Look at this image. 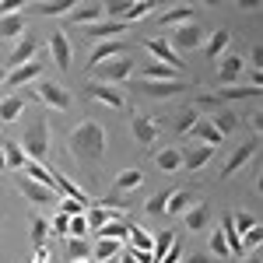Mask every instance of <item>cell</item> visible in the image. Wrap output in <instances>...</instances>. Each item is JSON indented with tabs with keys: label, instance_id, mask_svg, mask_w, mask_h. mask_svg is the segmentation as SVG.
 <instances>
[{
	"label": "cell",
	"instance_id": "obj_1",
	"mask_svg": "<svg viewBox=\"0 0 263 263\" xmlns=\"http://www.w3.org/2000/svg\"><path fill=\"white\" fill-rule=\"evenodd\" d=\"M105 141H109V134H105V126L99 120H81L74 130H70V155L84 165H99L102 155H105Z\"/></svg>",
	"mask_w": 263,
	"mask_h": 263
},
{
	"label": "cell",
	"instance_id": "obj_2",
	"mask_svg": "<svg viewBox=\"0 0 263 263\" xmlns=\"http://www.w3.org/2000/svg\"><path fill=\"white\" fill-rule=\"evenodd\" d=\"M49 137H53L49 123L35 120L28 130H25V137H21V151H25V158H28V162H46V155H49Z\"/></svg>",
	"mask_w": 263,
	"mask_h": 263
},
{
	"label": "cell",
	"instance_id": "obj_3",
	"mask_svg": "<svg viewBox=\"0 0 263 263\" xmlns=\"http://www.w3.org/2000/svg\"><path fill=\"white\" fill-rule=\"evenodd\" d=\"M32 95L42 102V105H49V109H57V112H67L70 105H74V99H70V91L63 88V84L57 81H32Z\"/></svg>",
	"mask_w": 263,
	"mask_h": 263
},
{
	"label": "cell",
	"instance_id": "obj_4",
	"mask_svg": "<svg viewBox=\"0 0 263 263\" xmlns=\"http://www.w3.org/2000/svg\"><path fill=\"white\" fill-rule=\"evenodd\" d=\"M95 74H99V84L105 81V84H120V81H126L130 74H134V57H116V60H105V63H99L95 67Z\"/></svg>",
	"mask_w": 263,
	"mask_h": 263
},
{
	"label": "cell",
	"instance_id": "obj_5",
	"mask_svg": "<svg viewBox=\"0 0 263 263\" xmlns=\"http://www.w3.org/2000/svg\"><path fill=\"white\" fill-rule=\"evenodd\" d=\"M130 134L141 147H147L151 141H158V120H151L147 112H134L130 116Z\"/></svg>",
	"mask_w": 263,
	"mask_h": 263
},
{
	"label": "cell",
	"instance_id": "obj_6",
	"mask_svg": "<svg viewBox=\"0 0 263 263\" xmlns=\"http://www.w3.org/2000/svg\"><path fill=\"white\" fill-rule=\"evenodd\" d=\"M84 95L88 99H95V102H102V105H109V109H126V95H123L120 88H112V84H88L84 88Z\"/></svg>",
	"mask_w": 263,
	"mask_h": 263
},
{
	"label": "cell",
	"instance_id": "obj_7",
	"mask_svg": "<svg viewBox=\"0 0 263 263\" xmlns=\"http://www.w3.org/2000/svg\"><path fill=\"white\" fill-rule=\"evenodd\" d=\"M246 70V60L242 57H235V53H224L221 63H218V74H214V81L221 84V88H228V84H235L239 78H242Z\"/></svg>",
	"mask_w": 263,
	"mask_h": 263
},
{
	"label": "cell",
	"instance_id": "obj_8",
	"mask_svg": "<svg viewBox=\"0 0 263 263\" xmlns=\"http://www.w3.org/2000/svg\"><path fill=\"white\" fill-rule=\"evenodd\" d=\"M144 46H147V53L155 57V63H165V67H172V70L182 74V57H176V49H172L162 35H158V39H147Z\"/></svg>",
	"mask_w": 263,
	"mask_h": 263
},
{
	"label": "cell",
	"instance_id": "obj_9",
	"mask_svg": "<svg viewBox=\"0 0 263 263\" xmlns=\"http://www.w3.org/2000/svg\"><path fill=\"white\" fill-rule=\"evenodd\" d=\"M155 11V4H105V14H116V18H123V25H130V21H141L147 18Z\"/></svg>",
	"mask_w": 263,
	"mask_h": 263
},
{
	"label": "cell",
	"instance_id": "obj_10",
	"mask_svg": "<svg viewBox=\"0 0 263 263\" xmlns=\"http://www.w3.org/2000/svg\"><path fill=\"white\" fill-rule=\"evenodd\" d=\"M256 151H260V137L246 141L242 147H239V151H235V155H232V158L224 162V168H221V179H232V176H235V172H239V168H242V165L249 162V158H253Z\"/></svg>",
	"mask_w": 263,
	"mask_h": 263
},
{
	"label": "cell",
	"instance_id": "obj_11",
	"mask_svg": "<svg viewBox=\"0 0 263 263\" xmlns=\"http://www.w3.org/2000/svg\"><path fill=\"white\" fill-rule=\"evenodd\" d=\"M168 46L186 49V53H190V49H200V46H203V28H200V25H182V28L172 32V42H168Z\"/></svg>",
	"mask_w": 263,
	"mask_h": 263
},
{
	"label": "cell",
	"instance_id": "obj_12",
	"mask_svg": "<svg viewBox=\"0 0 263 263\" xmlns=\"http://www.w3.org/2000/svg\"><path fill=\"white\" fill-rule=\"evenodd\" d=\"M123 53H126V42H123V39L99 42V46L91 49V57H88V70H95V67L105 63V60H116V57H123Z\"/></svg>",
	"mask_w": 263,
	"mask_h": 263
},
{
	"label": "cell",
	"instance_id": "obj_13",
	"mask_svg": "<svg viewBox=\"0 0 263 263\" xmlns=\"http://www.w3.org/2000/svg\"><path fill=\"white\" fill-rule=\"evenodd\" d=\"M263 88H256V84H228V88H218L214 91V99L221 102H242V99H260Z\"/></svg>",
	"mask_w": 263,
	"mask_h": 263
},
{
	"label": "cell",
	"instance_id": "obj_14",
	"mask_svg": "<svg viewBox=\"0 0 263 263\" xmlns=\"http://www.w3.org/2000/svg\"><path fill=\"white\" fill-rule=\"evenodd\" d=\"M39 78H42V63L28 60V63H21V67H11L4 84H32V81H39Z\"/></svg>",
	"mask_w": 263,
	"mask_h": 263
},
{
	"label": "cell",
	"instance_id": "obj_15",
	"mask_svg": "<svg viewBox=\"0 0 263 263\" xmlns=\"http://www.w3.org/2000/svg\"><path fill=\"white\" fill-rule=\"evenodd\" d=\"M49 57L57 60V67L60 70H70V39H67V32H53L49 35Z\"/></svg>",
	"mask_w": 263,
	"mask_h": 263
},
{
	"label": "cell",
	"instance_id": "obj_16",
	"mask_svg": "<svg viewBox=\"0 0 263 263\" xmlns=\"http://www.w3.org/2000/svg\"><path fill=\"white\" fill-rule=\"evenodd\" d=\"M211 158H214V147H207V144H193V147L182 151V168H186V172H200Z\"/></svg>",
	"mask_w": 263,
	"mask_h": 263
},
{
	"label": "cell",
	"instance_id": "obj_17",
	"mask_svg": "<svg viewBox=\"0 0 263 263\" xmlns=\"http://www.w3.org/2000/svg\"><path fill=\"white\" fill-rule=\"evenodd\" d=\"M126 28L130 25H123V21H99V25H88L84 35H91L95 42H109V39H120Z\"/></svg>",
	"mask_w": 263,
	"mask_h": 263
},
{
	"label": "cell",
	"instance_id": "obj_18",
	"mask_svg": "<svg viewBox=\"0 0 263 263\" xmlns=\"http://www.w3.org/2000/svg\"><path fill=\"white\" fill-rule=\"evenodd\" d=\"M144 95H151V99H172V95H179L186 84L182 81H141L137 84Z\"/></svg>",
	"mask_w": 263,
	"mask_h": 263
},
{
	"label": "cell",
	"instance_id": "obj_19",
	"mask_svg": "<svg viewBox=\"0 0 263 263\" xmlns=\"http://www.w3.org/2000/svg\"><path fill=\"white\" fill-rule=\"evenodd\" d=\"M190 137L200 141V144H207V147H214V151H218L221 141H224L221 134L214 130V123H211V120H197V123H193V130H190Z\"/></svg>",
	"mask_w": 263,
	"mask_h": 263
},
{
	"label": "cell",
	"instance_id": "obj_20",
	"mask_svg": "<svg viewBox=\"0 0 263 263\" xmlns=\"http://www.w3.org/2000/svg\"><path fill=\"white\" fill-rule=\"evenodd\" d=\"M70 21H74V25H81V28L99 25V21H105V7H102V4H84V7H74V11H70Z\"/></svg>",
	"mask_w": 263,
	"mask_h": 263
},
{
	"label": "cell",
	"instance_id": "obj_21",
	"mask_svg": "<svg viewBox=\"0 0 263 263\" xmlns=\"http://www.w3.org/2000/svg\"><path fill=\"white\" fill-rule=\"evenodd\" d=\"M228 42H232V32H228V28H214V35H211V39H203V57H211V60H214V57H224V53H228Z\"/></svg>",
	"mask_w": 263,
	"mask_h": 263
},
{
	"label": "cell",
	"instance_id": "obj_22",
	"mask_svg": "<svg viewBox=\"0 0 263 263\" xmlns=\"http://www.w3.org/2000/svg\"><path fill=\"white\" fill-rule=\"evenodd\" d=\"M18 190L28 197L32 203H49L53 197H60L57 190H46V186H39V182H32V179H25V176H18Z\"/></svg>",
	"mask_w": 263,
	"mask_h": 263
},
{
	"label": "cell",
	"instance_id": "obj_23",
	"mask_svg": "<svg viewBox=\"0 0 263 263\" xmlns=\"http://www.w3.org/2000/svg\"><path fill=\"white\" fill-rule=\"evenodd\" d=\"M155 165H158V172H165V176L182 172V151L179 147H162V151L155 155Z\"/></svg>",
	"mask_w": 263,
	"mask_h": 263
},
{
	"label": "cell",
	"instance_id": "obj_24",
	"mask_svg": "<svg viewBox=\"0 0 263 263\" xmlns=\"http://www.w3.org/2000/svg\"><path fill=\"white\" fill-rule=\"evenodd\" d=\"M35 49H39V42L28 39V35H21L18 46H14V53L7 57V63H11V67H21V63H28L32 57H35Z\"/></svg>",
	"mask_w": 263,
	"mask_h": 263
},
{
	"label": "cell",
	"instance_id": "obj_25",
	"mask_svg": "<svg viewBox=\"0 0 263 263\" xmlns=\"http://www.w3.org/2000/svg\"><path fill=\"white\" fill-rule=\"evenodd\" d=\"M182 218H186V228H190V232H200V228L211 224V207H207V203H193Z\"/></svg>",
	"mask_w": 263,
	"mask_h": 263
},
{
	"label": "cell",
	"instance_id": "obj_26",
	"mask_svg": "<svg viewBox=\"0 0 263 263\" xmlns=\"http://www.w3.org/2000/svg\"><path fill=\"white\" fill-rule=\"evenodd\" d=\"M211 123H214V130H218L221 137H228V134L239 130V116L228 112V109H214V112H211Z\"/></svg>",
	"mask_w": 263,
	"mask_h": 263
},
{
	"label": "cell",
	"instance_id": "obj_27",
	"mask_svg": "<svg viewBox=\"0 0 263 263\" xmlns=\"http://www.w3.org/2000/svg\"><path fill=\"white\" fill-rule=\"evenodd\" d=\"M141 81H179V70H172V67H165V63H147L141 74Z\"/></svg>",
	"mask_w": 263,
	"mask_h": 263
},
{
	"label": "cell",
	"instance_id": "obj_28",
	"mask_svg": "<svg viewBox=\"0 0 263 263\" xmlns=\"http://www.w3.org/2000/svg\"><path fill=\"white\" fill-rule=\"evenodd\" d=\"M141 182H144V172H141V168H126V172H120V176H116V182H112V193L120 197V193H126V190H137Z\"/></svg>",
	"mask_w": 263,
	"mask_h": 263
},
{
	"label": "cell",
	"instance_id": "obj_29",
	"mask_svg": "<svg viewBox=\"0 0 263 263\" xmlns=\"http://www.w3.org/2000/svg\"><path fill=\"white\" fill-rule=\"evenodd\" d=\"M53 186H57L60 193H67L70 200H78V203H84V200H88V193H84V190H81V186H78V182H70V179H67V176H63L60 168L53 172Z\"/></svg>",
	"mask_w": 263,
	"mask_h": 263
},
{
	"label": "cell",
	"instance_id": "obj_30",
	"mask_svg": "<svg viewBox=\"0 0 263 263\" xmlns=\"http://www.w3.org/2000/svg\"><path fill=\"white\" fill-rule=\"evenodd\" d=\"M25 179L39 182V186H46V190H57V186H53V172H49L42 162H25Z\"/></svg>",
	"mask_w": 263,
	"mask_h": 263
},
{
	"label": "cell",
	"instance_id": "obj_31",
	"mask_svg": "<svg viewBox=\"0 0 263 263\" xmlns=\"http://www.w3.org/2000/svg\"><path fill=\"white\" fill-rule=\"evenodd\" d=\"M21 112H25V99L21 95H7L0 102V123H14Z\"/></svg>",
	"mask_w": 263,
	"mask_h": 263
},
{
	"label": "cell",
	"instance_id": "obj_32",
	"mask_svg": "<svg viewBox=\"0 0 263 263\" xmlns=\"http://www.w3.org/2000/svg\"><path fill=\"white\" fill-rule=\"evenodd\" d=\"M221 235H224V242H228V253H232V256H235V253L242 256V253H246V249H242V235H239V232H235V224H232V214H224Z\"/></svg>",
	"mask_w": 263,
	"mask_h": 263
},
{
	"label": "cell",
	"instance_id": "obj_33",
	"mask_svg": "<svg viewBox=\"0 0 263 263\" xmlns=\"http://www.w3.org/2000/svg\"><path fill=\"white\" fill-rule=\"evenodd\" d=\"M84 218H88V228H95V232H99L102 224H109V221H120V218H123V211H109V207H95V211H88Z\"/></svg>",
	"mask_w": 263,
	"mask_h": 263
},
{
	"label": "cell",
	"instance_id": "obj_34",
	"mask_svg": "<svg viewBox=\"0 0 263 263\" xmlns=\"http://www.w3.org/2000/svg\"><path fill=\"white\" fill-rule=\"evenodd\" d=\"M193 18H197L193 7H172V11H165L158 18V25H193Z\"/></svg>",
	"mask_w": 263,
	"mask_h": 263
},
{
	"label": "cell",
	"instance_id": "obj_35",
	"mask_svg": "<svg viewBox=\"0 0 263 263\" xmlns=\"http://www.w3.org/2000/svg\"><path fill=\"white\" fill-rule=\"evenodd\" d=\"M186 211H190V193H186V190H168L165 214H186Z\"/></svg>",
	"mask_w": 263,
	"mask_h": 263
},
{
	"label": "cell",
	"instance_id": "obj_36",
	"mask_svg": "<svg viewBox=\"0 0 263 263\" xmlns=\"http://www.w3.org/2000/svg\"><path fill=\"white\" fill-rule=\"evenodd\" d=\"M120 253H123V246L116 242V239H99V242L91 246V256H95V260H116Z\"/></svg>",
	"mask_w": 263,
	"mask_h": 263
},
{
	"label": "cell",
	"instance_id": "obj_37",
	"mask_svg": "<svg viewBox=\"0 0 263 263\" xmlns=\"http://www.w3.org/2000/svg\"><path fill=\"white\" fill-rule=\"evenodd\" d=\"M21 32H25L21 14H7V18H0V39H21Z\"/></svg>",
	"mask_w": 263,
	"mask_h": 263
},
{
	"label": "cell",
	"instance_id": "obj_38",
	"mask_svg": "<svg viewBox=\"0 0 263 263\" xmlns=\"http://www.w3.org/2000/svg\"><path fill=\"white\" fill-rule=\"evenodd\" d=\"M74 11V4L70 0H57V4H35V14L42 18H60V14H70Z\"/></svg>",
	"mask_w": 263,
	"mask_h": 263
},
{
	"label": "cell",
	"instance_id": "obj_39",
	"mask_svg": "<svg viewBox=\"0 0 263 263\" xmlns=\"http://www.w3.org/2000/svg\"><path fill=\"white\" fill-rule=\"evenodd\" d=\"M123 235H130V221H126V218L109 221V224H102V228H99V239H116V242H120Z\"/></svg>",
	"mask_w": 263,
	"mask_h": 263
},
{
	"label": "cell",
	"instance_id": "obj_40",
	"mask_svg": "<svg viewBox=\"0 0 263 263\" xmlns=\"http://www.w3.org/2000/svg\"><path fill=\"white\" fill-rule=\"evenodd\" d=\"M4 155H7V168H25V162H28L25 151H21V144H11V141H4Z\"/></svg>",
	"mask_w": 263,
	"mask_h": 263
},
{
	"label": "cell",
	"instance_id": "obj_41",
	"mask_svg": "<svg viewBox=\"0 0 263 263\" xmlns=\"http://www.w3.org/2000/svg\"><path fill=\"white\" fill-rule=\"evenodd\" d=\"M67 256H70V263H84L88 256H91V246H88V239H70V246H67Z\"/></svg>",
	"mask_w": 263,
	"mask_h": 263
},
{
	"label": "cell",
	"instance_id": "obj_42",
	"mask_svg": "<svg viewBox=\"0 0 263 263\" xmlns=\"http://www.w3.org/2000/svg\"><path fill=\"white\" fill-rule=\"evenodd\" d=\"M172 242H176V235H172V232H162V235H158V239L151 242V256H155V263H158L165 253L172 249Z\"/></svg>",
	"mask_w": 263,
	"mask_h": 263
},
{
	"label": "cell",
	"instance_id": "obj_43",
	"mask_svg": "<svg viewBox=\"0 0 263 263\" xmlns=\"http://www.w3.org/2000/svg\"><path fill=\"white\" fill-rule=\"evenodd\" d=\"M232 224H235V232L242 235V232H253L256 228V214H249V211H239V214H232Z\"/></svg>",
	"mask_w": 263,
	"mask_h": 263
},
{
	"label": "cell",
	"instance_id": "obj_44",
	"mask_svg": "<svg viewBox=\"0 0 263 263\" xmlns=\"http://www.w3.org/2000/svg\"><path fill=\"white\" fill-rule=\"evenodd\" d=\"M130 239H134V246H130V249H141V253H151V235H147L144 228H137V224H130Z\"/></svg>",
	"mask_w": 263,
	"mask_h": 263
},
{
	"label": "cell",
	"instance_id": "obj_45",
	"mask_svg": "<svg viewBox=\"0 0 263 263\" xmlns=\"http://www.w3.org/2000/svg\"><path fill=\"white\" fill-rule=\"evenodd\" d=\"M46 235H49V221L46 218H32V242L46 246Z\"/></svg>",
	"mask_w": 263,
	"mask_h": 263
},
{
	"label": "cell",
	"instance_id": "obj_46",
	"mask_svg": "<svg viewBox=\"0 0 263 263\" xmlns=\"http://www.w3.org/2000/svg\"><path fill=\"white\" fill-rule=\"evenodd\" d=\"M197 120H200V116H197V109H186V112H179V120H176V134H190Z\"/></svg>",
	"mask_w": 263,
	"mask_h": 263
},
{
	"label": "cell",
	"instance_id": "obj_47",
	"mask_svg": "<svg viewBox=\"0 0 263 263\" xmlns=\"http://www.w3.org/2000/svg\"><path fill=\"white\" fill-rule=\"evenodd\" d=\"M211 253H214V256H232V253H228V242H224V235H221V228L211 232Z\"/></svg>",
	"mask_w": 263,
	"mask_h": 263
},
{
	"label": "cell",
	"instance_id": "obj_48",
	"mask_svg": "<svg viewBox=\"0 0 263 263\" xmlns=\"http://www.w3.org/2000/svg\"><path fill=\"white\" fill-rule=\"evenodd\" d=\"M165 200H168V193H155L151 200L144 203V211H147L151 218H155V214H165Z\"/></svg>",
	"mask_w": 263,
	"mask_h": 263
},
{
	"label": "cell",
	"instance_id": "obj_49",
	"mask_svg": "<svg viewBox=\"0 0 263 263\" xmlns=\"http://www.w3.org/2000/svg\"><path fill=\"white\" fill-rule=\"evenodd\" d=\"M84 232H88V218H84V214L70 218V232H67V239H84Z\"/></svg>",
	"mask_w": 263,
	"mask_h": 263
},
{
	"label": "cell",
	"instance_id": "obj_50",
	"mask_svg": "<svg viewBox=\"0 0 263 263\" xmlns=\"http://www.w3.org/2000/svg\"><path fill=\"white\" fill-rule=\"evenodd\" d=\"M49 232H57V235H67V232H70V218H67V214H57V218L49 221Z\"/></svg>",
	"mask_w": 263,
	"mask_h": 263
},
{
	"label": "cell",
	"instance_id": "obj_51",
	"mask_svg": "<svg viewBox=\"0 0 263 263\" xmlns=\"http://www.w3.org/2000/svg\"><path fill=\"white\" fill-rule=\"evenodd\" d=\"M60 214H67V218H78V214H84V203H78V200H63V203H60Z\"/></svg>",
	"mask_w": 263,
	"mask_h": 263
},
{
	"label": "cell",
	"instance_id": "obj_52",
	"mask_svg": "<svg viewBox=\"0 0 263 263\" xmlns=\"http://www.w3.org/2000/svg\"><path fill=\"white\" fill-rule=\"evenodd\" d=\"M182 256H186V253H182V246H179V242H172V249H168V253H165L158 263H179Z\"/></svg>",
	"mask_w": 263,
	"mask_h": 263
},
{
	"label": "cell",
	"instance_id": "obj_53",
	"mask_svg": "<svg viewBox=\"0 0 263 263\" xmlns=\"http://www.w3.org/2000/svg\"><path fill=\"white\" fill-rule=\"evenodd\" d=\"M260 242H263V232H260V228H253V232H246V242H242V249H256Z\"/></svg>",
	"mask_w": 263,
	"mask_h": 263
},
{
	"label": "cell",
	"instance_id": "obj_54",
	"mask_svg": "<svg viewBox=\"0 0 263 263\" xmlns=\"http://www.w3.org/2000/svg\"><path fill=\"white\" fill-rule=\"evenodd\" d=\"M32 263H49V249H46V246H35V256H32Z\"/></svg>",
	"mask_w": 263,
	"mask_h": 263
},
{
	"label": "cell",
	"instance_id": "obj_55",
	"mask_svg": "<svg viewBox=\"0 0 263 263\" xmlns=\"http://www.w3.org/2000/svg\"><path fill=\"white\" fill-rule=\"evenodd\" d=\"M179 263H211V260H207V256H203V253H193V256H182Z\"/></svg>",
	"mask_w": 263,
	"mask_h": 263
},
{
	"label": "cell",
	"instance_id": "obj_56",
	"mask_svg": "<svg viewBox=\"0 0 263 263\" xmlns=\"http://www.w3.org/2000/svg\"><path fill=\"white\" fill-rule=\"evenodd\" d=\"M120 263H137V260H134V253H130V246L120 253Z\"/></svg>",
	"mask_w": 263,
	"mask_h": 263
},
{
	"label": "cell",
	"instance_id": "obj_57",
	"mask_svg": "<svg viewBox=\"0 0 263 263\" xmlns=\"http://www.w3.org/2000/svg\"><path fill=\"white\" fill-rule=\"evenodd\" d=\"M0 172H7V155H4V141H0Z\"/></svg>",
	"mask_w": 263,
	"mask_h": 263
},
{
	"label": "cell",
	"instance_id": "obj_58",
	"mask_svg": "<svg viewBox=\"0 0 263 263\" xmlns=\"http://www.w3.org/2000/svg\"><path fill=\"white\" fill-rule=\"evenodd\" d=\"M242 263H260V256H256V253H249V256H246Z\"/></svg>",
	"mask_w": 263,
	"mask_h": 263
},
{
	"label": "cell",
	"instance_id": "obj_59",
	"mask_svg": "<svg viewBox=\"0 0 263 263\" xmlns=\"http://www.w3.org/2000/svg\"><path fill=\"white\" fill-rule=\"evenodd\" d=\"M4 78H7V67H0V84H4Z\"/></svg>",
	"mask_w": 263,
	"mask_h": 263
},
{
	"label": "cell",
	"instance_id": "obj_60",
	"mask_svg": "<svg viewBox=\"0 0 263 263\" xmlns=\"http://www.w3.org/2000/svg\"><path fill=\"white\" fill-rule=\"evenodd\" d=\"M99 263H116V260H99Z\"/></svg>",
	"mask_w": 263,
	"mask_h": 263
}]
</instances>
